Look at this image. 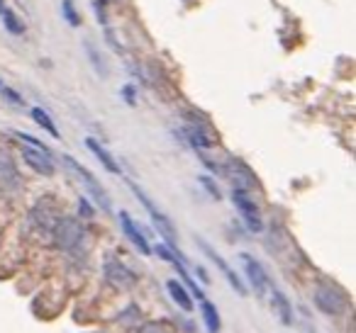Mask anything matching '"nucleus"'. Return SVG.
Segmentation results:
<instances>
[{
    "label": "nucleus",
    "mask_w": 356,
    "mask_h": 333,
    "mask_svg": "<svg viewBox=\"0 0 356 333\" xmlns=\"http://www.w3.org/2000/svg\"><path fill=\"white\" fill-rule=\"evenodd\" d=\"M51 234H54L56 248H61L64 253L76 255V258L88 253V246H90L88 234H86L83 226L76 219H71V216H59V221L54 224Z\"/></svg>",
    "instance_id": "obj_1"
},
{
    "label": "nucleus",
    "mask_w": 356,
    "mask_h": 333,
    "mask_svg": "<svg viewBox=\"0 0 356 333\" xmlns=\"http://www.w3.org/2000/svg\"><path fill=\"white\" fill-rule=\"evenodd\" d=\"M129 187H132L134 197H137V200L142 202L144 207H147L149 216H152V221H154V224H156V229L161 231V236H163V239H166L168 248L176 250V231H173V224H171V221H168V216H166V214H161V212L156 210V205H154V202L149 200L147 195H144L142 187H137V185H134V182H129Z\"/></svg>",
    "instance_id": "obj_2"
},
{
    "label": "nucleus",
    "mask_w": 356,
    "mask_h": 333,
    "mask_svg": "<svg viewBox=\"0 0 356 333\" xmlns=\"http://www.w3.org/2000/svg\"><path fill=\"white\" fill-rule=\"evenodd\" d=\"M315 304L320 311L330 314V316H339L346 311V297L334 287V284H320L315 289Z\"/></svg>",
    "instance_id": "obj_3"
},
{
    "label": "nucleus",
    "mask_w": 356,
    "mask_h": 333,
    "mask_svg": "<svg viewBox=\"0 0 356 333\" xmlns=\"http://www.w3.org/2000/svg\"><path fill=\"white\" fill-rule=\"evenodd\" d=\"M103 275L108 280V284H113L115 289H132L137 284V275L120 260H108L103 265Z\"/></svg>",
    "instance_id": "obj_4"
},
{
    "label": "nucleus",
    "mask_w": 356,
    "mask_h": 333,
    "mask_svg": "<svg viewBox=\"0 0 356 333\" xmlns=\"http://www.w3.org/2000/svg\"><path fill=\"white\" fill-rule=\"evenodd\" d=\"M232 200H234V207L239 210V214H242L247 229L252 231V234H259V231L264 229V221H261V214H259V207L254 205V202L247 197V192H242V190H234Z\"/></svg>",
    "instance_id": "obj_5"
},
{
    "label": "nucleus",
    "mask_w": 356,
    "mask_h": 333,
    "mask_svg": "<svg viewBox=\"0 0 356 333\" xmlns=\"http://www.w3.org/2000/svg\"><path fill=\"white\" fill-rule=\"evenodd\" d=\"M61 163H64V166L69 168V171L74 173V176L79 178V180L83 182V185L88 187V190L93 192L95 197H98V202H103L105 207H110V200H108V195H105V192H103V187H100V182L95 180V178H93V176H90V173H88V168H83V166H81L79 161H76V158H71V156H61Z\"/></svg>",
    "instance_id": "obj_6"
},
{
    "label": "nucleus",
    "mask_w": 356,
    "mask_h": 333,
    "mask_svg": "<svg viewBox=\"0 0 356 333\" xmlns=\"http://www.w3.org/2000/svg\"><path fill=\"white\" fill-rule=\"evenodd\" d=\"M242 263H244V273H247L249 282H252V287L257 289L259 294H266L268 287H271V282H268V275L266 270L261 268V263H259L257 258H252V255L242 253Z\"/></svg>",
    "instance_id": "obj_7"
},
{
    "label": "nucleus",
    "mask_w": 356,
    "mask_h": 333,
    "mask_svg": "<svg viewBox=\"0 0 356 333\" xmlns=\"http://www.w3.org/2000/svg\"><path fill=\"white\" fill-rule=\"evenodd\" d=\"M22 158H25V163L32 168V171L42 173V176H51V173H54V161H51L47 148L25 146L22 148Z\"/></svg>",
    "instance_id": "obj_8"
},
{
    "label": "nucleus",
    "mask_w": 356,
    "mask_h": 333,
    "mask_svg": "<svg viewBox=\"0 0 356 333\" xmlns=\"http://www.w3.org/2000/svg\"><path fill=\"white\" fill-rule=\"evenodd\" d=\"M120 224H122L124 236H127V239L134 244V248L142 250L144 255L152 253V248H149V244H147V239H144V234H142V231H139V226L134 224V219L127 214V212H122V214H120Z\"/></svg>",
    "instance_id": "obj_9"
},
{
    "label": "nucleus",
    "mask_w": 356,
    "mask_h": 333,
    "mask_svg": "<svg viewBox=\"0 0 356 333\" xmlns=\"http://www.w3.org/2000/svg\"><path fill=\"white\" fill-rule=\"evenodd\" d=\"M188 134H191V137H193V142L198 144V146H215V144L220 142L218 134H215V129L210 127L208 122H203V119H198V117L193 119V124H191Z\"/></svg>",
    "instance_id": "obj_10"
},
{
    "label": "nucleus",
    "mask_w": 356,
    "mask_h": 333,
    "mask_svg": "<svg viewBox=\"0 0 356 333\" xmlns=\"http://www.w3.org/2000/svg\"><path fill=\"white\" fill-rule=\"evenodd\" d=\"M200 246H203V250H205V253H208V258H213V260H215V263H218V268H220V270H222V273H225V278H227V280H229V284H232V287H234V289H237V292H239V294H247V287H244V284H242V280H239V278H237V273H234V270H232V268H229V265H227V263H225V260H222V258H220V255H218V253H215V250H213V248H210V246H208V244H205V241H200Z\"/></svg>",
    "instance_id": "obj_11"
},
{
    "label": "nucleus",
    "mask_w": 356,
    "mask_h": 333,
    "mask_svg": "<svg viewBox=\"0 0 356 333\" xmlns=\"http://www.w3.org/2000/svg\"><path fill=\"white\" fill-rule=\"evenodd\" d=\"M229 168H232V180L237 182V190H242V192H247V187H254L257 185V178H254V173L249 171L244 163H239V161H229Z\"/></svg>",
    "instance_id": "obj_12"
},
{
    "label": "nucleus",
    "mask_w": 356,
    "mask_h": 333,
    "mask_svg": "<svg viewBox=\"0 0 356 333\" xmlns=\"http://www.w3.org/2000/svg\"><path fill=\"white\" fill-rule=\"evenodd\" d=\"M166 289H168V294H171L173 302L184 309V311H191V309H193V299H191V294H188V289H186L184 282H178V280H168Z\"/></svg>",
    "instance_id": "obj_13"
},
{
    "label": "nucleus",
    "mask_w": 356,
    "mask_h": 333,
    "mask_svg": "<svg viewBox=\"0 0 356 333\" xmlns=\"http://www.w3.org/2000/svg\"><path fill=\"white\" fill-rule=\"evenodd\" d=\"M86 146H88V148H90V153H93V156L98 158L100 163H103L105 171H110V173H120L118 161H115V158L110 156L108 148H103V144H98V142H95V139H86Z\"/></svg>",
    "instance_id": "obj_14"
},
{
    "label": "nucleus",
    "mask_w": 356,
    "mask_h": 333,
    "mask_svg": "<svg viewBox=\"0 0 356 333\" xmlns=\"http://www.w3.org/2000/svg\"><path fill=\"white\" fill-rule=\"evenodd\" d=\"M32 219L37 221V226L44 231H51L54 229V224L59 221V216L54 214V210H49V207L44 205V202H40V205L32 210Z\"/></svg>",
    "instance_id": "obj_15"
},
{
    "label": "nucleus",
    "mask_w": 356,
    "mask_h": 333,
    "mask_svg": "<svg viewBox=\"0 0 356 333\" xmlns=\"http://www.w3.org/2000/svg\"><path fill=\"white\" fill-rule=\"evenodd\" d=\"M271 302H273V311L278 314V318H281L286 326H291L293 323V309H291V304H288L286 294L278 292V289H271Z\"/></svg>",
    "instance_id": "obj_16"
},
{
    "label": "nucleus",
    "mask_w": 356,
    "mask_h": 333,
    "mask_svg": "<svg viewBox=\"0 0 356 333\" xmlns=\"http://www.w3.org/2000/svg\"><path fill=\"white\" fill-rule=\"evenodd\" d=\"M32 119H35L37 124H40L42 129H44V132H49L51 137L54 139H59V129H56V124L51 122V117H49V112H47V110H42V108H32Z\"/></svg>",
    "instance_id": "obj_17"
},
{
    "label": "nucleus",
    "mask_w": 356,
    "mask_h": 333,
    "mask_svg": "<svg viewBox=\"0 0 356 333\" xmlns=\"http://www.w3.org/2000/svg\"><path fill=\"white\" fill-rule=\"evenodd\" d=\"M203 302V318H205V326H208V331L210 333H218L220 331V314H218V309H215V304L213 302H208V299H200Z\"/></svg>",
    "instance_id": "obj_18"
},
{
    "label": "nucleus",
    "mask_w": 356,
    "mask_h": 333,
    "mask_svg": "<svg viewBox=\"0 0 356 333\" xmlns=\"http://www.w3.org/2000/svg\"><path fill=\"white\" fill-rule=\"evenodd\" d=\"M0 182H3L6 187H10L17 182V173H15V168H13L10 158H3V156H0Z\"/></svg>",
    "instance_id": "obj_19"
},
{
    "label": "nucleus",
    "mask_w": 356,
    "mask_h": 333,
    "mask_svg": "<svg viewBox=\"0 0 356 333\" xmlns=\"http://www.w3.org/2000/svg\"><path fill=\"white\" fill-rule=\"evenodd\" d=\"M0 15H3V22H6V27H8L10 35H22V32H25V25L17 20V15L13 10H3Z\"/></svg>",
    "instance_id": "obj_20"
},
{
    "label": "nucleus",
    "mask_w": 356,
    "mask_h": 333,
    "mask_svg": "<svg viewBox=\"0 0 356 333\" xmlns=\"http://www.w3.org/2000/svg\"><path fill=\"white\" fill-rule=\"evenodd\" d=\"M61 8H64V15H66V20H69V25L79 27L81 25V17H79V12H76L74 3H71V0H64V3H61Z\"/></svg>",
    "instance_id": "obj_21"
},
{
    "label": "nucleus",
    "mask_w": 356,
    "mask_h": 333,
    "mask_svg": "<svg viewBox=\"0 0 356 333\" xmlns=\"http://www.w3.org/2000/svg\"><path fill=\"white\" fill-rule=\"evenodd\" d=\"M139 333H171V331H168L166 323L149 321V323H142V326H139Z\"/></svg>",
    "instance_id": "obj_22"
},
{
    "label": "nucleus",
    "mask_w": 356,
    "mask_h": 333,
    "mask_svg": "<svg viewBox=\"0 0 356 333\" xmlns=\"http://www.w3.org/2000/svg\"><path fill=\"white\" fill-rule=\"evenodd\" d=\"M0 93L6 95V98L10 100V103H15V105H25V100H22L20 95L15 93V90H10V88H3V90H0Z\"/></svg>",
    "instance_id": "obj_23"
},
{
    "label": "nucleus",
    "mask_w": 356,
    "mask_h": 333,
    "mask_svg": "<svg viewBox=\"0 0 356 333\" xmlns=\"http://www.w3.org/2000/svg\"><path fill=\"white\" fill-rule=\"evenodd\" d=\"M79 207H81V214H83L86 219H90V216H93V210H90V205L83 200V197H81V200H79Z\"/></svg>",
    "instance_id": "obj_24"
},
{
    "label": "nucleus",
    "mask_w": 356,
    "mask_h": 333,
    "mask_svg": "<svg viewBox=\"0 0 356 333\" xmlns=\"http://www.w3.org/2000/svg\"><path fill=\"white\" fill-rule=\"evenodd\" d=\"M132 93H134L132 88H124V95H127V100H129V103H134V95H132Z\"/></svg>",
    "instance_id": "obj_25"
},
{
    "label": "nucleus",
    "mask_w": 356,
    "mask_h": 333,
    "mask_svg": "<svg viewBox=\"0 0 356 333\" xmlns=\"http://www.w3.org/2000/svg\"><path fill=\"white\" fill-rule=\"evenodd\" d=\"M3 10H6V8H3V0H0V12H3Z\"/></svg>",
    "instance_id": "obj_26"
}]
</instances>
